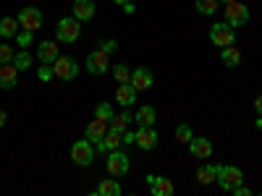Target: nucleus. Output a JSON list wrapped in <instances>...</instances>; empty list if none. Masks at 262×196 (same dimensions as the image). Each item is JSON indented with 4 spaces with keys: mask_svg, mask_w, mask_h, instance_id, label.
I'll return each mask as SVG.
<instances>
[{
    "mask_svg": "<svg viewBox=\"0 0 262 196\" xmlns=\"http://www.w3.org/2000/svg\"><path fill=\"white\" fill-rule=\"evenodd\" d=\"M215 170H217L215 181H217V186H221L223 191H233L236 186L244 183V173L238 167H233V165H215Z\"/></svg>",
    "mask_w": 262,
    "mask_h": 196,
    "instance_id": "obj_1",
    "label": "nucleus"
},
{
    "mask_svg": "<svg viewBox=\"0 0 262 196\" xmlns=\"http://www.w3.org/2000/svg\"><path fill=\"white\" fill-rule=\"evenodd\" d=\"M81 34V21L76 16H66L58 21V27H55V39L58 42H66V45H71V42H76Z\"/></svg>",
    "mask_w": 262,
    "mask_h": 196,
    "instance_id": "obj_2",
    "label": "nucleus"
},
{
    "mask_svg": "<svg viewBox=\"0 0 262 196\" xmlns=\"http://www.w3.org/2000/svg\"><path fill=\"white\" fill-rule=\"evenodd\" d=\"M210 42L217 47H228V45H236V29L231 24H215L210 27Z\"/></svg>",
    "mask_w": 262,
    "mask_h": 196,
    "instance_id": "obj_3",
    "label": "nucleus"
},
{
    "mask_svg": "<svg viewBox=\"0 0 262 196\" xmlns=\"http://www.w3.org/2000/svg\"><path fill=\"white\" fill-rule=\"evenodd\" d=\"M53 71H55V79H60V81H74L79 76V63L74 58L58 55L53 63Z\"/></svg>",
    "mask_w": 262,
    "mask_h": 196,
    "instance_id": "obj_4",
    "label": "nucleus"
},
{
    "mask_svg": "<svg viewBox=\"0 0 262 196\" xmlns=\"http://www.w3.org/2000/svg\"><path fill=\"white\" fill-rule=\"evenodd\" d=\"M71 160H74L76 165H81V167L92 165V162H95V146H92V141H90V139L74 141V146H71Z\"/></svg>",
    "mask_w": 262,
    "mask_h": 196,
    "instance_id": "obj_5",
    "label": "nucleus"
},
{
    "mask_svg": "<svg viewBox=\"0 0 262 196\" xmlns=\"http://www.w3.org/2000/svg\"><path fill=\"white\" fill-rule=\"evenodd\" d=\"M226 24H231L233 29H238V27H244L247 21H249V8L244 6V3H238V0H233V3H228L226 8Z\"/></svg>",
    "mask_w": 262,
    "mask_h": 196,
    "instance_id": "obj_6",
    "label": "nucleus"
},
{
    "mask_svg": "<svg viewBox=\"0 0 262 196\" xmlns=\"http://www.w3.org/2000/svg\"><path fill=\"white\" fill-rule=\"evenodd\" d=\"M86 68H90V74H95V76L107 74V71H111V53L92 50L90 55H86Z\"/></svg>",
    "mask_w": 262,
    "mask_h": 196,
    "instance_id": "obj_7",
    "label": "nucleus"
},
{
    "mask_svg": "<svg viewBox=\"0 0 262 196\" xmlns=\"http://www.w3.org/2000/svg\"><path fill=\"white\" fill-rule=\"evenodd\" d=\"M128 167H131L128 155H123L121 149L107 152V173H111V176H116V178H118V176H126Z\"/></svg>",
    "mask_w": 262,
    "mask_h": 196,
    "instance_id": "obj_8",
    "label": "nucleus"
},
{
    "mask_svg": "<svg viewBox=\"0 0 262 196\" xmlns=\"http://www.w3.org/2000/svg\"><path fill=\"white\" fill-rule=\"evenodd\" d=\"M16 18H18L21 29H27V32H37V29L42 27V13H39V8H34V6L21 8V13H18Z\"/></svg>",
    "mask_w": 262,
    "mask_h": 196,
    "instance_id": "obj_9",
    "label": "nucleus"
},
{
    "mask_svg": "<svg viewBox=\"0 0 262 196\" xmlns=\"http://www.w3.org/2000/svg\"><path fill=\"white\" fill-rule=\"evenodd\" d=\"M158 141H160V136H158V131H155V126H139L137 128V146H142L144 152H152L158 146Z\"/></svg>",
    "mask_w": 262,
    "mask_h": 196,
    "instance_id": "obj_10",
    "label": "nucleus"
},
{
    "mask_svg": "<svg viewBox=\"0 0 262 196\" xmlns=\"http://www.w3.org/2000/svg\"><path fill=\"white\" fill-rule=\"evenodd\" d=\"M152 84H155V76H152V71L147 68V65H142V68H137V71H131V86H134L137 92L152 89Z\"/></svg>",
    "mask_w": 262,
    "mask_h": 196,
    "instance_id": "obj_11",
    "label": "nucleus"
},
{
    "mask_svg": "<svg viewBox=\"0 0 262 196\" xmlns=\"http://www.w3.org/2000/svg\"><path fill=\"white\" fill-rule=\"evenodd\" d=\"M105 134H107V120H102V118H97V115L86 123V128H84V139H90L92 144H97Z\"/></svg>",
    "mask_w": 262,
    "mask_h": 196,
    "instance_id": "obj_12",
    "label": "nucleus"
},
{
    "mask_svg": "<svg viewBox=\"0 0 262 196\" xmlns=\"http://www.w3.org/2000/svg\"><path fill=\"white\" fill-rule=\"evenodd\" d=\"M147 186H149L152 196H170L173 193V181H168L165 176H147Z\"/></svg>",
    "mask_w": 262,
    "mask_h": 196,
    "instance_id": "obj_13",
    "label": "nucleus"
},
{
    "mask_svg": "<svg viewBox=\"0 0 262 196\" xmlns=\"http://www.w3.org/2000/svg\"><path fill=\"white\" fill-rule=\"evenodd\" d=\"M18 84V68L13 63H0V89H13Z\"/></svg>",
    "mask_w": 262,
    "mask_h": 196,
    "instance_id": "obj_14",
    "label": "nucleus"
},
{
    "mask_svg": "<svg viewBox=\"0 0 262 196\" xmlns=\"http://www.w3.org/2000/svg\"><path fill=\"white\" fill-rule=\"evenodd\" d=\"M137 94H139V92L134 89V86H131V81L118 84V89H116V102L123 107V110H128V107L137 102Z\"/></svg>",
    "mask_w": 262,
    "mask_h": 196,
    "instance_id": "obj_15",
    "label": "nucleus"
},
{
    "mask_svg": "<svg viewBox=\"0 0 262 196\" xmlns=\"http://www.w3.org/2000/svg\"><path fill=\"white\" fill-rule=\"evenodd\" d=\"M189 152H191L196 160H207V157L212 155V141L205 139V136H194V139L189 141Z\"/></svg>",
    "mask_w": 262,
    "mask_h": 196,
    "instance_id": "obj_16",
    "label": "nucleus"
},
{
    "mask_svg": "<svg viewBox=\"0 0 262 196\" xmlns=\"http://www.w3.org/2000/svg\"><path fill=\"white\" fill-rule=\"evenodd\" d=\"M58 55H60V53H58V39H45V42L39 45V50H37V58H39L42 63H48V65H53Z\"/></svg>",
    "mask_w": 262,
    "mask_h": 196,
    "instance_id": "obj_17",
    "label": "nucleus"
},
{
    "mask_svg": "<svg viewBox=\"0 0 262 196\" xmlns=\"http://www.w3.org/2000/svg\"><path fill=\"white\" fill-rule=\"evenodd\" d=\"M123 144V139H121V134H118V131H107V134L95 144V149L97 152H105V155H107V152H113V149H118Z\"/></svg>",
    "mask_w": 262,
    "mask_h": 196,
    "instance_id": "obj_18",
    "label": "nucleus"
},
{
    "mask_svg": "<svg viewBox=\"0 0 262 196\" xmlns=\"http://www.w3.org/2000/svg\"><path fill=\"white\" fill-rule=\"evenodd\" d=\"M74 16L79 21H92L95 18V0H74Z\"/></svg>",
    "mask_w": 262,
    "mask_h": 196,
    "instance_id": "obj_19",
    "label": "nucleus"
},
{
    "mask_svg": "<svg viewBox=\"0 0 262 196\" xmlns=\"http://www.w3.org/2000/svg\"><path fill=\"white\" fill-rule=\"evenodd\" d=\"M18 32H21L18 18H13V16L0 18V37H3V39H16V34H18Z\"/></svg>",
    "mask_w": 262,
    "mask_h": 196,
    "instance_id": "obj_20",
    "label": "nucleus"
},
{
    "mask_svg": "<svg viewBox=\"0 0 262 196\" xmlns=\"http://www.w3.org/2000/svg\"><path fill=\"white\" fill-rule=\"evenodd\" d=\"M134 120H137V126H155V120H158L155 107H152V105H144V107H139V113L134 115Z\"/></svg>",
    "mask_w": 262,
    "mask_h": 196,
    "instance_id": "obj_21",
    "label": "nucleus"
},
{
    "mask_svg": "<svg viewBox=\"0 0 262 196\" xmlns=\"http://www.w3.org/2000/svg\"><path fill=\"white\" fill-rule=\"evenodd\" d=\"M221 60H223V65H228V68H236V65L242 63V53L236 50V45H228V47L221 50Z\"/></svg>",
    "mask_w": 262,
    "mask_h": 196,
    "instance_id": "obj_22",
    "label": "nucleus"
},
{
    "mask_svg": "<svg viewBox=\"0 0 262 196\" xmlns=\"http://www.w3.org/2000/svg\"><path fill=\"white\" fill-rule=\"evenodd\" d=\"M97 196H121V183L113 178H105L97 183Z\"/></svg>",
    "mask_w": 262,
    "mask_h": 196,
    "instance_id": "obj_23",
    "label": "nucleus"
},
{
    "mask_svg": "<svg viewBox=\"0 0 262 196\" xmlns=\"http://www.w3.org/2000/svg\"><path fill=\"white\" fill-rule=\"evenodd\" d=\"M128 126H131V113H116L111 118V128L107 131H118V134H123Z\"/></svg>",
    "mask_w": 262,
    "mask_h": 196,
    "instance_id": "obj_24",
    "label": "nucleus"
},
{
    "mask_svg": "<svg viewBox=\"0 0 262 196\" xmlns=\"http://www.w3.org/2000/svg\"><path fill=\"white\" fill-rule=\"evenodd\" d=\"M215 176H217L215 165H205V167H200V170H196V181H200L202 186H210V183L215 181Z\"/></svg>",
    "mask_w": 262,
    "mask_h": 196,
    "instance_id": "obj_25",
    "label": "nucleus"
},
{
    "mask_svg": "<svg viewBox=\"0 0 262 196\" xmlns=\"http://www.w3.org/2000/svg\"><path fill=\"white\" fill-rule=\"evenodd\" d=\"M217 8H221V0H196V11L202 16H212Z\"/></svg>",
    "mask_w": 262,
    "mask_h": 196,
    "instance_id": "obj_26",
    "label": "nucleus"
},
{
    "mask_svg": "<svg viewBox=\"0 0 262 196\" xmlns=\"http://www.w3.org/2000/svg\"><path fill=\"white\" fill-rule=\"evenodd\" d=\"M13 65H16L18 71H27L29 65H32V55H29L27 50H18V53L13 55Z\"/></svg>",
    "mask_w": 262,
    "mask_h": 196,
    "instance_id": "obj_27",
    "label": "nucleus"
},
{
    "mask_svg": "<svg viewBox=\"0 0 262 196\" xmlns=\"http://www.w3.org/2000/svg\"><path fill=\"white\" fill-rule=\"evenodd\" d=\"M191 139H194L191 126H189V123H181V126L176 128V141H179V144H189Z\"/></svg>",
    "mask_w": 262,
    "mask_h": 196,
    "instance_id": "obj_28",
    "label": "nucleus"
},
{
    "mask_svg": "<svg viewBox=\"0 0 262 196\" xmlns=\"http://www.w3.org/2000/svg\"><path fill=\"white\" fill-rule=\"evenodd\" d=\"M95 115H97V118H102V120H107V123H111V118H113L116 113H113V107H111V102H100V105L95 107Z\"/></svg>",
    "mask_w": 262,
    "mask_h": 196,
    "instance_id": "obj_29",
    "label": "nucleus"
},
{
    "mask_svg": "<svg viewBox=\"0 0 262 196\" xmlns=\"http://www.w3.org/2000/svg\"><path fill=\"white\" fill-rule=\"evenodd\" d=\"M113 79L118 81V84H126V81H131V71L126 68V65H113Z\"/></svg>",
    "mask_w": 262,
    "mask_h": 196,
    "instance_id": "obj_30",
    "label": "nucleus"
},
{
    "mask_svg": "<svg viewBox=\"0 0 262 196\" xmlns=\"http://www.w3.org/2000/svg\"><path fill=\"white\" fill-rule=\"evenodd\" d=\"M32 39H34V32H27V29L16 34V42H18V47H21V50H27V47L32 45Z\"/></svg>",
    "mask_w": 262,
    "mask_h": 196,
    "instance_id": "obj_31",
    "label": "nucleus"
},
{
    "mask_svg": "<svg viewBox=\"0 0 262 196\" xmlns=\"http://www.w3.org/2000/svg\"><path fill=\"white\" fill-rule=\"evenodd\" d=\"M13 55H16V50L3 42V45H0V63H13Z\"/></svg>",
    "mask_w": 262,
    "mask_h": 196,
    "instance_id": "obj_32",
    "label": "nucleus"
},
{
    "mask_svg": "<svg viewBox=\"0 0 262 196\" xmlns=\"http://www.w3.org/2000/svg\"><path fill=\"white\" fill-rule=\"evenodd\" d=\"M37 79H39V81H50V79H55V71H53V65L42 63V68L37 71Z\"/></svg>",
    "mask_w": 262,
    "mask_h": 196,
    "instance_id": "obj_33",
    "label": "nucleus"
},
{
    "mask_svg": "<svg viewBox=\"0 0 262 196\" xmlns=\"http://www.w3.org/2000/svg\"><path fill=\"white\" fill-rule=\"evenodd\" d=\"M100 50H105V53H116V50H118V42H116V39H102V42H100Z\"/></svg>",
    "mask_w": 262,
    "mask_h": 196,
    "instance_id": "obj_34",
    "label": "nucleus"
},
{
    "mask_svg": "<svg viewBox=\"0 0 262 196\" xmlns=\"http://www.w3.org/2000/svg\"><path fill=\"white\" fill-rule=\"evenodd\" d=\"M121 139H123V144H134V141H137V131H131V128H126L123 134H121Z\"/></svg>",
    "mask_w": 262,
    "mask_h": 196,
    "instance_id": "obj_35",
    "label": "nucleus"
},
{
    "mask_svg": "<svg viewBox=\"0 0 262 196\" xmlns=\"http://www.w3.org/2000/svg\"><path fill=\"white\" fill-rule=\"evenodd\" d=\"M233 193H236V196H252V191H249L247 186H236V188H233Z\"/></svg>",
    "mask_w": 262,
    "mask_h": 196,
    "instance_id": "obj_36",
    "label": "nucleus"
},
{
    "mask_svg": "<svg viewBox=\"0 0 262 196\" xmlns=\"http://www.w3.org/2000/svg\"><path fill=\"white\" fill-rule=\"evenodd\" d=\"M121 8H123V13H128V16H131V13H134V11H137V8H134V3H131V0H128V3H123Z\"/></svg>",
    "mask_w": 262,
    "mask_h": 196,
    "instance_id": "obj_37",
    "label": "nucleus"
},
{
    "mask_svg": "<svg viewBox=\"0 0 262 196\" xmlns=\"http://www.w3.org/2000/svg\"><path fill=\"white\" fill-rule=\"evenodd\" d=\"M254 113H257V115H262V97H257V100H254Z\"/></svg>",
    "mask_w": 262,
    "mask_h": 196,
    "instance_id": "obj_38",
    "label": "nucleus"
},
{
    "mask_svg": "<svg viewBox=\"0 0 262 196\" xmlns=\"http://www.w3.org/2000/svg\"><path fill=\"white\" fill-rule=\"evenodd\" d=\"M6 120H8V115H6V110H0V128L6 126Z\"/></svg>",
    "mask_w": 262,
    "mask_h": 196,
    "instance_id": "obj_39",
    "label": "nucleus"
},
{
    "mask_svg": "<svg viewBox=\"0 0 262 196\" xmlns=\"http://www.w3.org/2000/svg\"><path fill=\"white\" fill-rule=\"evenodd\" d=\"M113 3H118V6H123V3H128V0H113Z\"/></svg>",
    "mask_w": 262,
    "mask_h": 196,
    "instance_id": "obj_40",
    "label": "nucleus"
},
{
    "mask_svg": "<svg viewBox=\"0 0 262 196\" xmlns=\"http://www.w3.org/2000/svg\"><path fill=\"white\" fill-rule=\"evenodd\" d=\"M221 3H226V6H228V3H233V0H221Z\"/></svg>",
    "mask_w": 262,
    "mask_h": 196,
    "instance_id": "obj_41",
    "label": "nucleus"
}]
</instances>
